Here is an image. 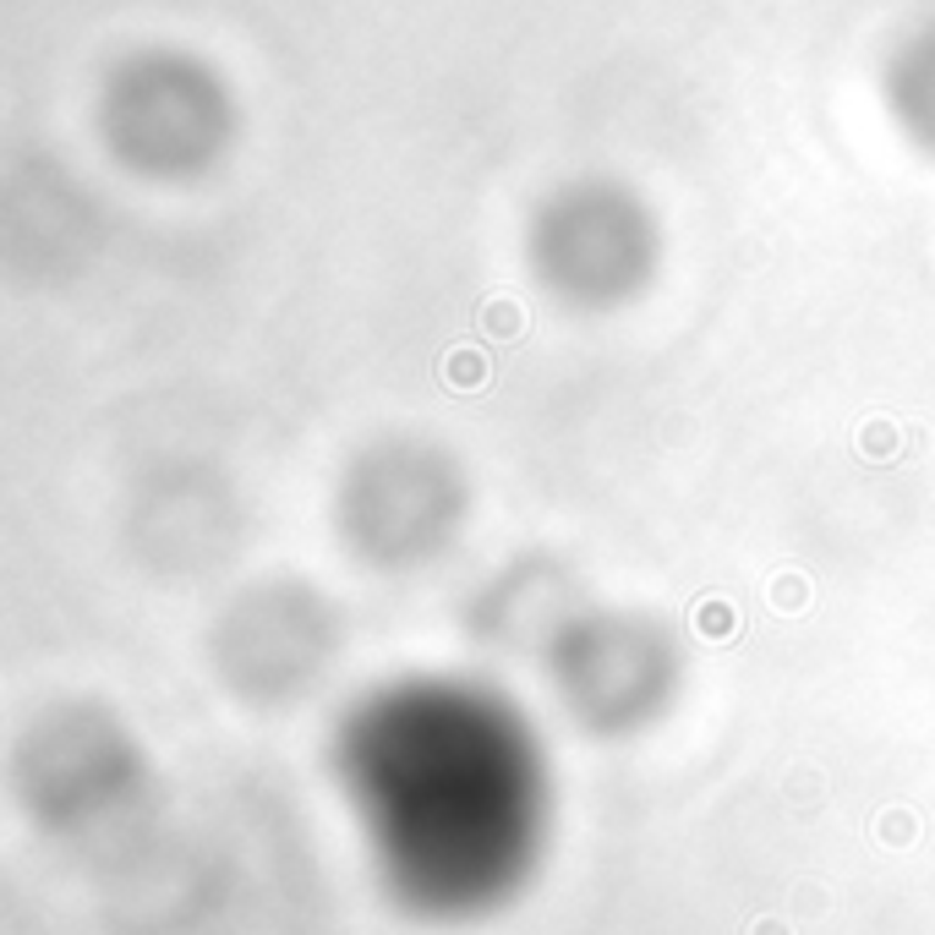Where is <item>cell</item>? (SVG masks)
<instances>
[{
    "instance_id": "obj_1",
    "label": "cell",
    "mask_w": 935,
    "mask_h": 935,
    "mask_svg": "<svg viewBox=\"0 0 935 935\" xmlns=\"http://www.w3.org/2000/svg\"><path fill=\"white\" fill-rule=\"evenodd\" d=\"M345 520H356V536L378 553V564H410V553L444 541L455 520L449 470L432 455L389 449L367 476H356V504Z\"/></svg>"
}]
</instances>
